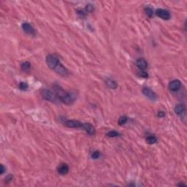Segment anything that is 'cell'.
<instances>
[{"instance_id":"6da1fadb","label":"cell","mask_w":187,"mask_h":187,"mask_svg":"<svg viewBox=\"0 0 187 187\" xmlns=\"http://www.w3.org/2000/svg\"><path fill=\"white\" fill-rule=\"evenodd\" d=\"M46 62L48 66L51 69L57 72L60 75L66 76L68 75V71L59 61L58 58L52 54L48 55L46 57Z\"/></svg>"},{"instance_id":"7a4b0ae2","label":"cell","mask_w":187,"mask_h":187,"mask_svg":"<svg viewBox=\"0 0 187 187\" xmlns=\"http://www.w3.org/2000/svg\"><path fill=\"white\" fill-rule=\"evenodd\" d=\"M54 90L59 101L66 105H72L76 99L75 95L70 91H65L59 86H55Z\"/></svg>"},{"instance_id":"3957f363","label":"cell","mask_w":187,"mask_h":187,"mask_svg":"<svg viewBox=\"0 0 187 187\" xmlns=\"http://www.w3.org/2000/svg\"><path fill=\"white\" fill-rule=\"evenodd\" d=\"M41 95L45 99L48 101L52 102H58V98L57 95L55 93H53L52 91L48 88H43L41 90Z\"/></svg>"},{"instance_id":"277c9868","label":"cell","mask_w":187,"mask_h":187,"mask_svg":"<svg viewBox=\"0 0 187 187\" xmlns=\"http://www.w3.org/2000/svg\"><path fill=\"white\" fill-rule=\"evenodd\" d=\"M142 92L143 94L146 96V97H148V99H150L151 100H156L157 99V96L156 93L152 91L151 88L148 87H144L142 89Z\"/></svg>"},{"instance_id":"5b68a950","label":"cell","mask_w":187,"mask_h":187,"mask_svg":"<svg viewBox=\"0 0 187 187\" xmlns=\"http://www.w3.org/2000/svg\"><path fill=\"white\" fill-rule=\"evenodd\" d=\"M156 15L161 18L163 20H169L171 15L169 13V12L167 10H164V9H158L156 11Z\"/></svg>"},{"instance_id":"8992f818","label":"cell","mask_w":187,"mask_h":187,"mask_svg":"<svg viewBox=\"0 0 187 187\" xmlns=\"http://www.w3.org/2000/svg\"><path fill=\"white\" fill-rule=\"evenodd\" d=\"M64 124L69 128H81L83 123L77 120H67Z\"/></svg>"},{"instance_id":"52a82bcc","label":"cell","mask_w":187,"mask_h":187,"mask_svg":"<svg viewBox=\"0 0 187 187\" xmlns=\"http://www.w3.org/2000/svg\"><path fill=\"white\" fill-rule=\"evenodd\" d=\"M22 29L23 30L29 35H35L36 32H35V29L34 27L29 23H23L22 24Z\"/></svg>"},{"instance_id":"ba28073f","label":"cell","mask_w":187,"mask_h":187,"mask_svg":"<svg viewBox=\"0 0 187 187\" xmlns=\"http://www.w3.org/2000/svg\"><path fill=\"white\" fill-rule=\"evenodd\" d=\"M81 128L83 130H85L86 132V133L89 134V135H94L95 134V132H96L95 128L91 123H83Z\"/></svg>"},{"instance_id":"9c48e42d","label":"cell","mask_w":187,"mask_h":187,"mask_svg":"<svg viewBox=\"0 0 187 187\" xmlns=\"http://www.w3.org/2000/svg\"><path fill=\"white\" fill-rule=\"evenodd\" d=\"M181 86V83L179 80H173L169 83V88L172 91H178Z\"/></svg>"},{"instance_id":"30bf717a","label":"cell","mask_w":187,"mask_h":187,"mask_svg":"<svg viewBox=\"0 0 187 187\" xmlns=\"http://www.w3.org/2000/svg\"><path fill=\"white\" fill-rule=\"evenodd\" d=\"M69 166L65 163L61 164L58 167H57V172L60 175H67L69 173Z\"/></svg>"},{"instance_id":"8fae6325","label":"cell","mask_w":187,"mask_h":187,"mask_svg":"<svg viewBox=\"0 0 187 187\" xmlns=\"http://www.w3.org/2000/svg\"><path fill=\"white\" fill-rule=\"evenodd\" d=\"M136 65L137 67L141 70H146V68L148 67V63L144 58H138L136 61Z\"/></svg>"},{"instance_id":"7c38bea8","label":"cell","mask_w":187,"mask_h":187,"mask_svg":"<svg viewBox=\"0 0 187 187\" xmlns=\"http://www.w3.org/2000/svg\"><path fill=\"white\" fill-rule=\"evenodd\" d=\"M186 111V107L183 104H178L175 106V113L178 116H182L185 113Z\"/></svg>"},{"instance_id":"4fadbf2b","label":"cell","mask_w":187,"mask_h":187,"mask_svg":"<svg viewBox=\"0 0 187 187\" xmlns=\"http://www.w3.org/2000/svg\"><path fill=\"white\" fill-rule=\"evenodd\" d=\"M146 141L148 144L152 145V144L156 143H157V138H156V137H155V136H153V135H150V136H148V137H146Z\"/></svg>"},{"instance_id":"5bb4252c","label":"cell","mask_w":187,"mask_h":187,"mask_svg":"<svg viewBox=\"0 0 187 187\" xmlns=\"http://www.w3.org/2000/svg\"><path fill=\"white\" fill-rule=\"evenodd\" d=\"M106 83H107V86L111 88H116L118 87V84L115 81L113 80H107L106 81Z\"/></svg>"},{"instance_id":"9a60e30c","label":"cell","mask_w":187,"mask_h":187,"mask_svg":"<svg viewBox=\"0 0 187 187\" xmlns=\"http://www.w3.org/2000/svg\"><path fill=\"white\" fill-rule=\"evenodd\" d=\"M21 69L23 70V71H29L31 69V64L28 62V61H26V62H23L21 65Z\"/></svg>"},{"instance_id":"2e32d148","label":"cell","mask_w":187,"mask_h":187,"mask_svg":"<svg viewBox=\"0 0 187 187\" xmlns=\"http://www.w3.org/2000/svg\"><path fill=\"white\" fill-rule=\"evenodd\" d=\"M127 120H128V118H127V116H121L119 118V119H118V124H119L120 126H122V125L125 124V123H127Z\"/></svg>"},{"instance_id":"e0dca14e","label":"cell","mask_w":187,"mask_h":187,"mask_svg":"<svg viewBox=\"0 0 187 187\" xmlns=\"http://www.w3.org/2000/svg\"><path fill=\"white\" fill-rule=\"evenodd\" d=\"M121 134H119L118 132L116 131H111V132H109L107 134V137H119Z\"/></svg>"},{"instance_id":"ac0fdd59","label":"cell","mask_w":187,"mask_h":187,"mask_svg":"<svg viewBox=\"0 0 187 187\" xmlns=\"http://www.w3.org/2000/svg\"><path fill=\"white\" fill-rule=\"evenodd\" d=\"M28 88H29L28 84H27L26 83H25V82H21V83H19V88H20L21 90L26 91V90L28 89Z\"/></svg>"},{"instance_id":"d6986e66","label":"cell","mask_w":187,"mask_h":187,"mask_svg":"<svg viewBox=\"0 0 187 187\" xmlns=\"http://www.w3.org/2000/svg\"><path fill=\"white\" fill-rule=\"evenodd\" d=\"M146 15L148 16L149 18H151L153 16V10H152L151 8H150V7H147L146 8Z\"/></svg>"},{"instance_id":"ffe728a7","label":"cell","mask_w":187,"mask_h":187,"mask_svg":"<svg viewBox=\"0 0 187 187\" xmlns=\"http://www.w3.org/2000/svg\"><path fill=\"white\" fill-rule=\"evenodd\" d=\"M91 157L92 159H98L100 157V153L99 151H94L92 153H91Z\"/></svg>"},{"instance_id":"44dd1931","label":"cell","mask_w":187,"mask_h":187,"mask_svg":"<svg viewBox=\"0 0 187 187\" xmlns=\"http://www.w3.org/2000/svg\"><path fill=\"white\" fill-rule=\"evenodd\" d=\"M86 11L89 12H91L94 10V8L93 5H87L86 7Z\"/></svg>"},{"instance_id":"7402d4cb","label":"cell","mask_w":187,"mask_h":187,"mask_svg":"<svg viewBox=\"0 0 187 187\" xmlns=\"http://www.w3.org/2000/svg\"><path fill=\"white\" fill-rule=\"evenodd\" d=\"M139 75L141 77H148V73L146 72H145L144 70H141L140 72V73H139Z\"/></svg>"},{"instance_id":"603a6c76","label":"cell","mask_w":187,"mask_h":187,"mask_svg":"<svg viewBox=\"0 0 187 187\" xmlns=\"http://www.w3.org/2000/svg\"><path fill=\"white\" fill-rule=\"evenodd\" d=\"M5 167L2 165V164H1V169H0V174L1 175H2V174H4V173L5 172Z\"/></svg>"},{"instance_id":"cb8c5ba5","label":"cell","mask_w":187,"mask_h":187,"mask_svg":"<svg viewBox=\"0 0 187 187\" xmlns=\"http://www.w3.org/2000/svg\"><path fill=\"white\" fill-rule=\"evenodd\" d=\"M164 116H165V113L163 111H159L158 113V117H159V118H163V117H164Z\"/></svg>"},{"instance_id":"d4e9b609","label":"cell","mask_w":187,"mask_h":187,"mask_svg":"<svg viewBox=\"0 0 187 187\" xmlns=\"http://www.w3.org/2000/svg\"><path fill=\"white\" fill-rule=\"evenodd\" d=\"M12 175H8L6 178L5 181L7 182H10V181H12Z\"/></svg>"},{"instance_id":"484cf974","label":"cell","mask_w":187,"mask_h":187,"mask_svg":"<svg viewBox=\"0 0 187 187\" xmlns=\"http://www.w3.org/2000/svg\"><path fill=\"white\" fill-rule=\"evenodd\" d=\"M178 186H186L185 183H180L179 184H178Z\"/></svg>"}]
</instances>
